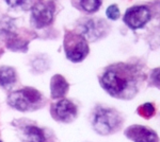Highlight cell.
Returning a JSON list of instances; mask_svg holds the SVG:
<instances>
[{
    "label": "cell",
    "instance_id": "17",
    "mask_svg": "<svg viewBox=\"0 0 160 142\" xmlns=\"http://www.w3.org/2000/svg\"><path fill=\"white\" fill-rule=\"evenodd\" d=\"M0 142H2V141H0Z\"/></svg>",
    "mask_w": 160,
    "mask_h": 142
},
{
    "label": "cell",
    "instance_id": "10",
    "mask_svg": "<svg viewBox=\"0 0 160 142\" xmlns=\"http://www.w3.org/2000/svg\"><path fill=\"white\" fill-rule=\"evenodd\" d=\"M68 90V83L66 80L60 74H56L55 76L51 79L50 82V91L51 97L53 99H59L66 94Z\"/></svg>",
    "mask_w": 160,
    "mask_h": 142
},
{
    "label": "cell",
    "instance_id": "16",
    "mask_svg": "<svg viewBox=\"0 0 160 142\" xmlns=\"http://www.w3.org/2000/svg\"><path fill=\"white\" fill-rule=\"evenodd\" d=\"M106 15L109 19L112 20H117L120 18V10H118V6L113 4V6H110L107 9V12H106Z\"/></svg>",
    "mask_w": 160,
    "mask_h": 142
},
{
    "label": "cell",
    "instance_id": "15",
    "mask_svg": "<svg viewBox=\"0 0 160 142\" xmlns=\"http://www.w3.org/2000/svg\"><path fill=\"white\" fill-rule=\"evenodd\" d=\"M149 83L153 85V86L160 89V67L159 68H155L154 70L151 72Z\"/></svg>",
    "mask_w": 160,
    "mask_h": 142
},
{
    "label": "cell",
    "instance_id": "13",
    "mask_svg": "<svg viewBox=\"0 0 160 142\" xmlns=\"http://www.w3.org/2000/svg\"><path fill=\"white\" fill-rule=\"evenodd\" d=\"M79 6L81 7L83 11L88 13H93L96 12L98 7L102 6V1H99V0H86V1H80Z\"/></svg>",
    "mask_w": 160,
    "mask_h": 142
},
{
    "label": "cell",
    "instance_id": "8",
    "mask_svg": "<svg viewBox=\"0 0 160 142\" xmlns=\"http://www.w3.org/2000/svg\"><path fill=\"white\" fill-rule=\"evenodd\" d=\"M125 135L133 142H159L157 133L143 125H131L125 131Z\"/></svg>",
    "mask_w": 160,
    "mask_h": 142
},
{
    "label": "cell",
    "instance_id": "7",
    "mask_svg": "<svg viewBox=\"0 0 160 142\" xmlns=\"http://www.w3.org/2000/svg\"><path fill=\"white\" fill-rule=\"evenodd\" d=\"M52 117L61 122H72L77 116V107L68 100H61L51 106Z\"/></svg>",
    "mask_w": 160,
    "mask_h": 142
},
{
    "label": "cell",
    "instance_id": "9",
    "mask_svg": "<svg viewBox=\"0 0 160 142\" xmlns=\"http://www.w3.org/2000/svg\"><path fill=\"white\" fill-rule=\"evenodd\" d=\"M109 30L108 24L102 19H90L83 25L82 34L83 37L88 40H96L102 37Z\"/></svg>",
    "mask_w": 160,
    "mask_h": 142
},
{
    "label": "cell",
    "instance_id": "1",
    "mask_svg": "<svg viewBox=\"0 0 160 142\" xmlns=\"http://www.w3.org/2000/svg\"><path fill=\"white\" fill-rule=\"evenodd\" d=\"M142 81L143 74L140 69L124 63L108 67L100 77L102 88L110 95L122 100L132 99L138 94Z\"/></svg>",
    "mask_w": 160,
    "mask_h": 142
},
{
    "label": "cell",
    "instance_id": "5",
    "mask_svg": "<svg viewBox=\"0 0 160 142\" xmlns=\"http://www.w3.org/2000/svg\"><path fill=\"white\" fill-rule=\"evenodd\" d=\"M55 3L51 1H38L32 7V22L35 27L43 28L50 25L53 18Z\"/></svg>",
    "mask_w": 160,
    "mask_h": 142
},
{
    "label": "cell",
    "instance_id": "2",
    "mask_svg": "<svg viewBox=\"0 0 160 142\" xmlns=\"http://www.w3.org/2000/svg\"><path fill=\"white\" fill-rule=\"evenodd\" d=\"M123 123L118 112L110 108H98L93 117V127L100 135H109L118 130Z\"/></svg>",
    "mask_w": 160,
    "mask_h": 142
},
{
    "label": "cell",
    "instance_id": "14",
    "mask_svg": "<svg viewBox=\"0 0 160 142\" xmlns=\"http://www.w3.org/2000/svg\"><path fill=\"white\" fill-rule=\"evenodd\" d=\"M155 107L151 103H144L138 108V113L145 119H151L155 115Z\"/></svg>",
    "mask_w": 160,
    "mask_h": 142
},
{
    "label": "cell",
    "instance_id": "3",
    "mask_svg": "<svg viewBox=\"0 0 160 142\" xmlns=\"http://www.w3.org/2000/svg\"><path fill=\"white\" fill-rule=\"evenodd\" d=\"M8 100L12 107L22 112L37 109L43 103L42 94L33 88H24L13 92Z\"/></svg>",
    "mask_w": 160,
    "mask_h": 142
},
{
    "label": "cell",
    "instance_id": "12",
    "mask_svg": "<svg viewBox=\"0 0 160 142\" xmlns=\"http://www.w3.org/2000/svg\"><path fill=\"white\" fill-rule=\"evenodd\" d=\"M24 135L29 142H44L45 141V136L41 128L37 126H28L25 128Z\"/></svg>",
    "mask_w": 160,
    "mask_h": 142
},
{
    "label": "cell",
    "instance_id": "6",
    "mask_svg": "<svg viewBox=\"0 0 160 142\" xmlns=\"http://www.w3.org/2000/svg\"><path fill=\"white\" fill-rule=\"evenodd\" d=\"M152 14L148 7L138 6L132 7L126 11L124 22L133 30L141 29L151 20Z\"/></svg>",
    "mask_w": 160,
    "mask_h": 142
},
{
    "label": "cell",
    "instance_id": "11",
    "mask_svg": "<svg viewBox=\"0 0 160 142\" xmlns=\"http://www.w3.org/2000/svg\"><path fill=\"white\" fill-rule=\"evenodd\" d=\"M16 81V74L13 68L2 67L0 68V85L2 87H11Z\"/></svg>",
    "mask_w": 160,
    "mask_h": 142
},
{
    "label": "cell",
    "instance_id": "4",
    "mask_svg": "<svg viewBox=\"0 0 160 142\" xmlns=\"http://www.w3.org/2000/svg\"><path fill=\"white\" fill-rule=\"evenodd\" d=\"M64 49L68 58L74 63L83 61L89 54L87 39L78 33H66L64 37Z\"/></svg>",
    "mask_w": 160,
    "mask_h": 142
}]
</instances>
